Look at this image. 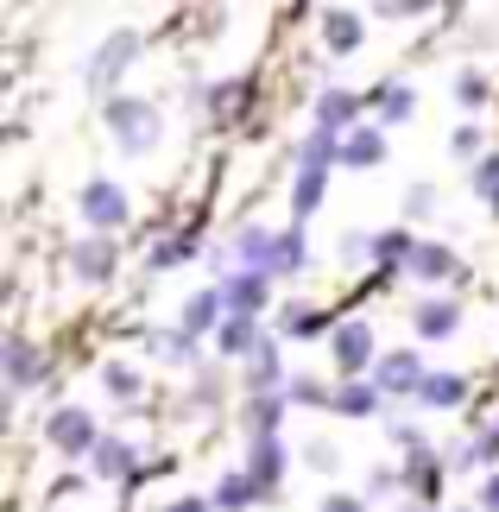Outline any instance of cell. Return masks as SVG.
<instances>
[{"mask_svg":"<svg viewBox=\"0 0 499 512\" xmlns=\"http://www.w3.org/2000/svg\"><path fill=\"white\" fill-rule=\"evenodd\" d=\"M323 190H329V165H297V177H291V222L297 228L323 209Z\"/></svg>","mask_w":499,"mask_h":512,"instance_id":"17","label":"cell"},{"mask_svg":"<svg viewBox=\"0 0 499 512\" xmlns=\"http://www.w3.org/2000/svg\"><path fill=\"white\" fill-rule=\"evenodd\" d=\"M430 380V367H424V354L417 348H386L379 354V367H373V386L386 392V399H417Z\"/></svg>","mask_w":499,"mask_h":512,"instance_id":"4","label":"cell"},{"mask_svg":"<svg viewBox=\"0 0 499 512\" xmlns=\"http://www.w3.org/2000/svg\"><path fill=\"white\" fill-rule=\"evenodd\" d=\"M411 279H424V285H462L468 266L455 260L443 241H424V247H417V260H411Z\"/></svg>","mask_w":499,"mask_h":512,"instance_id":"15","label":"cell"},{"mask_svg":"<svg viewBox=\"0 0 499 512\" xmlns=\"http://www.w3.org/2000/svg\"><path fill=\"white\" fill-rule=\"evenodd\" d=\"M474 462H499V424H487L481 437H474Z\"/></svg>","mask_w":499,"mask_h":512,"instance_id":"38","label":"cell"},{"mask_svg":"<svg viewBox=\"0 0 499 512\" xmlns=\"http://www.w3.org/2000/svg\"><path fill=\"white\" fill-rule=\"evenodd\" d=\"M361 114H367V95H354V89H323V95H316V114H310V121L323 127V133H335V140H348V133L361 127Z\"/></svg>","mask_w":499,"mask_h":512,"instance_id":"8","label":"cell"},{"mask_svg":"<svg viewBox=\"0 0 499 512\" xmlns=\"http://www.w3.org/2000/svg\"><path fill=\"white\" fill-rule=\"evenodd\" d=\"M102 386L114 392V399H139V386H146V380H139V367H127V361H108V367H102Z\"/></svg>","mask_w":499,"mask_h":512,"instance_id":"32","label":"cell"},{"mask_svg":"<svg viewBox=\"0 0 499 512\" xmlns=\"http://www.w3.org/2000/svg\"><path fill=\"white\" fill-rule=\"evenodd\" d=\"M146 354H158V361H190L196 342L184 336V329H152V336H146Z\"/></svg>","mask_w":499,"mask_h":512,"instance_id":"30","label":"cell"},{"mask_svg":"<svg viewBox=\"0 0 499 512\" xmlns=\"http://www.w3.org/2000/svg\"><path fill=\"white\" fill-rule=\"evenodd\" d=\"M481 512H499V468L481 481Z\"/></svg>","mask_w":499,"mask_h":512,"instance_id":"43","label":"cell"},{"mask_svg":"<svg viewBox=\"0 0 499 512\" xmlns=\"http://www.w3.org/2000/svg\"><path fill=\"white\" fill-rule=\"evenodd\" d=\"M379 399H386V392H379L373 380H342L335 386V418H373Z\"/></svg>","mask_w":499,"mask_h":512,"instance_id":"24","label":"cell"},{"mask_svg":"<svg viewBox=\"0 0 499 512\" xmlns=\"http://www.w3.org/2000/svg\"><path fill=\"white\" fill-rule=\"evenodd\" d=\"M222 298H228V317H259L272 304V279L266 272H222Z\"/></svg>","mask_w":499,"mask_h":512,"instance_id":"11","label":"cell"},{"mask_svg":"<svg viewBox=\"0 0 499 512\" xmlns=\"http://www.w3.org/2000/svg\"><path fill=\"white\" fill-rule=\"evenodd\" d=\"M411 323H417V336H424V342H449L455 329H462V304H455V298H424V304L411 310Z\"/></svg>","mask_w":499,"mask_h":512,"instance_id":"18","label":"cell"},{"mask_svg":"<svg viewBox=\"0 0 499 512\" xmlns=\"http://www.w3.org/2000/svg\"><path fill=\"white\" fill-rule=\"evenodd\" d=\"M398 481H405V494H411V500H424V506H430L436 494H443V462H430V456H411Z\"/></svg>","mask_w":499,"mask_h":512,"instance_id":"26","label":"cell"},{"mask_svg":"<svg viewBox=\"0 0 499 512\" xmlns=\"http://www.w3.org/2000/svg\"><path fill=\"white\" fill-rule=\"evenodd\" d=\"M373 247H379V234H367V228H348L342 234V260L354 266V260H373Z\"/></svg>","mask_w":499,"mask_h":512,"instance_id":"35","label":"cell"},{"mask_svg":"<svg viewBox=\"0 0 499 512\" xmlns=\"http://www.w3.org/2000/svg\"><path fill=\"white\" fill-rule=\"evenodd\" d=\"M222 323H228V298H222V285H203V291H190V298H184V317H177V329H184L190 342L222 336Z\"/></svg>","mask_w":499,"mask_h":512,"instance_id":"7","label":"cell"},{"mask_svg":"<svg viewBox=\"0 0 499 512\" xmlns=\"http://www.w3.org/2000/svg\"><path fill=\"white\" fill-rule=\"evenodd\" d=\"M398 512H430V506H424V500H405V506H398Z\"/></svg>","mask_w":499,"mask_h":512,"instance_id":"44","label":"cell"},{"mask_svg":"<svg viewBox=\"0 0 499 512\" xmlns=\"http://www.w3.org/2000/svg\"><path fill=\"white\" fill-rule=\"evenodd\" d=\"M285 399H291V405H329V411H335V386H323V380H291Z\"/></svg>","mask_w":499,"mask_h":512,"instance_id":"33","label":"cell"},{"mask_svg":"<svg viewBox=\"0 0 499 512\" xmlns=\"http://www.w3.org/2000/svg\"><path fill=\"white\" fill-rule=\"evenodd\" d=\"M297 272H310V241H304V228H285L278 234V279H297Z\"/></svg>","mask_w":499,"mask_h":512,"instance_id":"29","label":"cell"},{"mask_svg":"<svg viewBox=\"0 0 499 512\" xmlns=\"http://www.w3.org/2000/svg\"><path fill=\"white\" fill-rule=\"evenodd\" d=\"M38 380H45V354H38V348L13 329V336H7V386L26 392V386H38Z\"/></svg>","mask_w":499,"mask_h":512,"instance_id":"21","label":"cell"},{"mask_svg":"<svg viewBox=\"0 0 499 512\" xmlns=\"http://www.w3.org/2000/svg\"><path fill=\"white\" fill-rule=\"evenodd\" d=\"M285 468H291V456H285V443H278V437H266V443H247V481L259 487V500H272V494H278Z\"/></svg>","mask_w":499,"mask_h":512,"instance_id":"12","label":"cell"},{"mask_svg":"<svg viewBox=\"0 0 499 512\" xmlns=\"http://www.w3.org/2000/svg\"><path fill=\"white\" fill-rule=\"evenodd\" d=\"M329 348H335V373H342V380H373V367H379V348H373V323H361V317L335 323Z\"/></svg>","mask_w":499,"mask_h":512,"instance_id":"2","label":"cell"},{"mask_svg":"<svg viewBox=\"0 0 499 512\" xmlns=\"http://www.w3.org/2000/svg\"><path fill=\"white\" fill-rule=\"evenodd\" d=\"M342 165L348 171H379V165H386V127H379V121L354 127L348 140H342Z\"/></svg>","mask_w":499,"mask_h":512,"instance_id":"14","label":"cell"},{"mask_svg":"<svg viewBox=\"0 0 499 512\" xmlns=\"http://www.w3.org/2000/svg\"><path fill=\"white\" fill-rule=\"evenodd\" d=\"M190 247H196V234H177V241L146 247V272H165V266H177V260H190Z\"/></svg>","mask_w":499,"mask_h":512,"instance_id":"31","label":"cell"},{"mask_svg":"<svg viewBox=\"0 0 499 512\" xmlns=\"http://www.w3.org/2000/svg\"><path fill=\"white\" fill-rule=\"evenodd\" d=\"M468 184L481 190L487 203H499V159H481V165H474V177H468Z\"/></svg>","mask_w":499,"mask_h":512,"instance_id":"36","label":"cell"},{"mask_svg":"<svg viewBox=\"0 0 499 512\" xmlns=\"http://www.w3.org/2000/svg\"><path fill=\"white\" fill-rule=\"evenodd\" d=\"M76 203H83L89 234H114V228H127V215H133V209H127V190L114 184V177H89Z\"/></svg>","mask_w":499,"mask_h":512,"instance_id":"5","label":"cell"},{"mask_svg":"<svg viewBox=\"0 0 499 512\" xmlns=\"http://www.w3.org/2000/svg\"><path fill=\"white\" fill-rule=\"evenodd\" d=\"M493 424H499V418H493Z\"/></svg>","mask_w":499,"mask_h":512,"instance_id":"46","label":"cell"},{"mask_svg":"<svg viewBox=\"0 0 499 512\" xmlns=\"http://www.w3.org/2000/svg\"><path fill=\"white\" fill-rule=\"evenodd\" d=\"M304 462L310 468H335V443H304Z\"/></svg>","mask_w":499,"mask_h":512,"instance_id":"41","label":"cell"},{"mask_svg":"<svg viewBox=\"0 0 499 512\" xmlns=\"http://www.w3.org/2000/svg\"><path fill=\"white\" fill-rule=\"evenodd\" d=\"M455 102H462V108H481L487 102V76L481 70H462V76H455Z\"/></svg>","mask_w":499,"mask_h":512,"instance_id":"34","label":"cell"},{"mask_svg":"<svg viewBox=\"0 0 499 512\" xmlns=\"http://www.w3.org/2000/svg\"><path fill=\"white\" fill-rule=\"evenodd\" d=\"M278 336L285 342H316V336H335V323H329V310H316V304H285L278 310Z\"/></svg>","mask_w":499,"mask_h":512,"instance_id":"20","label":"cell"},{"mask_svg":"<svg viewBox=\"0 0 499 512\" xmlns=\"http://www.w3.org/2000/svg\"><path fill=\"white\" fill-rule=\"evenodd\" d=\"M89 468H95L102 481H133V475H139V456H133V443H127V437H114V430H108V437L95 443Z\"/></svg>","mask_w":499,"mask_h":512,"instance_id":"19","label":"cell"},{"mask_svg":"<svg viewBox=\"0 0 499 512\" xmlns=\"http://www.w3.org/2000/svg\"><path fill=\"white\" fill-rule=\"evenodd\" d=\"M209 500H215V512H247V506L259 500V487L247 481V468H228V475L215 481V494H209Z\"/></svg>","mask_w":499,"mask_h":512,"instance_id":"27","label":"cell"},{"mask_svg":"<svg viewBox=\"0 0 499 512\" xmlns=\"http://www.w3.org/2000/svg\"><path fill=\"white\" fill-rule=\"evenodd\" d=\"M234 253H241V272H266V279H278V234L247 222L241 234H234Z\"/></svg>","mask_w":499,"mask_h":512,"instance_id":"13","label":"cell"},{"mask_svg":"<svg viewBox=\"0 0 499 512\" xmlns=\"http://www.w3.org/2000/svg\"><path fill=\"white\" fill-rule=\"evenodd\" d=\"M455 512H468V506H455Z\"/></svg>","mask_w":499,"mask_h":512,"instance_id":"45","label":"cell"},{"mask_svg":"<svg viewBox=\"0 0 499 512\" xmlns=\"http://www.w3.org/2000/svg\"><path fill=\"white\" fill-rule=\"evenodd\" d=\"M102 121L114 133V146L121 152H152L158 146V133H165V121H158V108L152 102H139V95H108V108H102Z\"/></svg>","mask_w":499,"mask_h":512,"instance_id":"1","label":"cell"},{"mask_svg":"<svg viewBox=\"0 0 499 512\" xmlns=\"http://www.w3.org/2000/svg\"><path fill=\"white\" fill-rule=\"evenodd\" d=\"M316 512H367V500H361V494H329Z\"/></svg>","mask_w":499,"mask_h":512,"instance_id":"39","label":"cell"},{"mask_svg":"<svg viewBox=\"0 0 499 512\" xmlns=\"http://www.w3.org/2000/svg\"><path fill=\"white\" fill-rule=\"evenodd\" d=\"M392 487H405V481L392 475V468H373V475H367V494H373V500H379V494H392Z\"/></svg>","mask_w":499,"mask_h":512,"instance_id":"40","label":"cell"},{"mask_svg":"<svg viewBox=\"0 0 499 512\" xmlns=\"http://www.w3.org/2000/svg\"><path fill=\"white\" fill-rule=\"evenodd\" d=\"M285 392H266V399H247V443H266V437H278V418H285Z\"/></svg>","mask_w":499,"mask_h":512,"instance_id":"23","label":"cell"},{"mask_svg":"<svg viewBox=\"0 0 499 512\" xmlns=\"http://www.w3.org/2000/svg\"><path fill=\"white\" fill-rule=\"evenodd\" d=\"M241 380H247L253 399H266V392H285V386H291V380H285V361H278V336H259V348L241 361Z\"/></svg>","mask_w":499,"mask_h":512,"instance_id":"10","label":"cell"},{"mask_svg":"<svg viewBox=\"0 0 499 512\" xmlns=\"http://www.w3.org/2000/svg\"><path fill=\"white\" fill-rule=\"evenodd\" d=\"M361 38H367V19H361V13H348V7H335V13H323V45H329L335 57L361 51Z\"/></svg>","mask_w":499,"mask_h":512,"instance_id":"22","label":"cell"},{"mask_svg":"<svg viewBox=\"0 0 499 512\" xmlns=\"http://www.w3.org/2000/svg\"><path fill=\"white\" fill-rule=\"evenodd\" d=\"M449 152H455V159H474V152H481V127H455L449 133Z\"/></svg>","mask_w":499,"mask_h":512,"instance_id":"37","label":"cell"},{"mask_svg":"<svg viewBox=\"0 0 499 512\" xmlns=\"http://www.w3.org/2000/svg\"><path fill=\"white\" fill-rule=\"evenodd\" d=\"M133 57H139V32H108L102 51L89 57V83H95V89H114V83L127 76Z\"/></svg>","mask_w":499,"mask_h":512,"instance_id":"9","label":"cell"},{"mask_svg":"<svg viewBox=\"0 0 499 512\" xmlns=\"http://www.w3.org/2000/svg\"><path fill=\"white\" fill-rule=\"evenodd\" d=\"M108 430L89 418L83 405H57L51 418H45V443L57 449V456H95V443H102Z\"/></svg>","mask_w":499,"mask_h":512,"instance_id":"3","label":"cell"},{"mask_svg":"<svg viewBox=\"0 0 499 512\" xmlns=\"http://www.w3.org/2000/svg\"><path fill=\"white\" fill-rule=\"evenodd\" d=\"M430 411H455V405H468V380L462 373H436L430 367V380H424V392H417Z\"/></svg>","mask_w":499,"mask_h":512,"instance_id":"25","label":"cell"},{"mask_svg":"<svg viewBox=\"0 0 499 512\" xmlns=\"http://www.w3.org/2000/svg\"><path fill=\"white\" fill-rule=\"evenodd\" d=\"M259 336H266V329H259V317H228V323H222V336H215V348L234 354V361H247V354L259 348Z\"/></svg>","mask_w":499,"mask_h":512,"instance_id":"28","label":"cell"},{"mask_svg":"<svg viewBox=\"0 0 499 512\" xmlns=\"http://www.w3.org/2000/svg\"><path fill=\"white\" fill-rule=\"evenodd\" d=\"M114 266H121V247H114V234H83V241L70 247V272L83 285H108Z\"/></svg>","mask_w":499,"mask_h":512,"instance_id":"6","label":"cell"},{"mask_svg":"<svg viewBox=\"0 0 499 512\" xmlns=\"http://www.w3.org/2000/svg\"><path fill=\"white\" fill-rule=\"evenodd\" d=\"M165 512H215V500H203V494H184V500H171Z\"/></svg>","mask_w":499,"mask_h":512,"instance_id":"42","label":"cell"},{"mask_svg":"<svg viewBox=\"0 0 499 512\" xmlns=\"http://www.w3.org/2000/svg\"><path fill=\"white\" fill-rule=\"evenodd\" d=\"M367 108L379 114V127H405L411 114H417V89H411V83H398V76H386V83L367 95Z\"/></svg>","mask_w":499,"mask_h":512,"instance_id":"16","label":"cell"}]
</instances>
